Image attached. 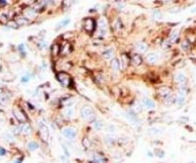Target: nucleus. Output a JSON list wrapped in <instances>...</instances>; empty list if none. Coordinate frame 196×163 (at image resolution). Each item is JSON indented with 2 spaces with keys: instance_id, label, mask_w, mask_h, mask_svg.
<instances>
[{
  "instance_id": "obj_33",
  "label": "nucleus",
  "mask_w": 196,
  "mask_h": 163,
  "mask_svg": "<svg viewBox=\"0 0 196 163\" xmlns=\"http://www.w3.org/2000/svg\"><path fill=\"white\" fill-rule=\"evenodd\" d=\"M153 17H154V19H162V13H160L159 11H154Z\"/></svg>"
},
{
  "instance_id": "obj_1",
  "label": "nucleus",
  "mask_w": 196,
  "mask_h": 163,
  "mask_svg": "<svg viewBox=\"0 0 196 163\" xmlns=\"http://www.w3.org/2000/svg\"><path fill=\"white\" fill-rule=\"evenodd\" d=\"M82 116L86 120H91L92 118H94V112L93 109L89 106H83L82 108Z\"/></svg>"
},
{
  "instance_id": "obj_15",
  "label": "nucleus",
  "mask_w": 196,
  "mask_h": 163,
  "mask_svg": "<svg viewBox=\"0 0 196 163\" xmlns=\"http://www.w3.org/2000/svg\"><path fill=\"white\" fill-rule=\"evenodd\" d=\"M175 80H176L177 83L182 85V84H184V83L186 82V77H185L184 74H181V73H178V74H177V75L175 76Z\"/></svg>"
},
{
  "instance_id": "obj_3",
  "label": "nucleus",
  "mask_w": 196,
  "mask_h": 163,
  "mask_svg": "<svg viewBox=\"0 0 196 163\" xmlns=\"http://www.w3.org/2000/svg\"><path fill=\"white\" fill-rule=\"evenodd\" d=\"M62 135H63L64 138H66L67 139H73V138H76V132L72 128H65L62 130Z\"/></svg>"
},
{
  "instance_id": "obj_2",
  "label": "nucleus",
  "mask_w": 196,
  "mask_h": 163,
  "mask_svg": "<svg viewBox=\"0 0 196 163\" xmlns=\"http://www.w3.org/2000/svg\"><path fill=\"white\" fill-rule=\"evenodd\" d=\"M39 134H40V138H42L44 142H47L49 138V130L47 128V126L44 125L43 123H39Z\"/></svg>"
},
{
  "instance_id": "obj_39",
  "label": "nucleus",
  "mask_w": 196,
  "mask_h": 163,
  "mask_svg": "<svg viewBox=\"0 0 196 163\" xmlns=\"http://www.w3.org/2000/svg\"><path fill=\"white\" fill-rule=\"evenodd\" d=\"M6 154V150H5V148H3V147H1L0 146V155L1 156H3V155H5Z\"/></svg>"
},
{
  "instance_id": "obj_11",
  "label": "nucleus",
  "mask_w": 196,
  "mask_h": 163,
  "mask_svg": "<svg viewBox=\"0 0 196 163\" xmlns=\"http://www.w3.org/2000/svg\"><path fill=\"white\" fill-rule=\"evenodd\" d=\"M64 115L67 118H73L76 115V111L73 107H67V109H65V111H64Z\"/></svg>"
},
{
  "instance_id": "obj_18",
  "label": "nucleus",
  "mask_w": 196,
  "mask_h": 163,
  "mask_svg": "<svg viewBox=\"0 0 196 163\" xmlns=\"http://www.w3.org/2000/svg\"><path fill=\"white\" fill-rule=\"evenodd\" d=\"M17 25L19 26H24V25H27V24H29L30 23V20H28L27 18L25 17H19L18 19H17Z\"/></svg>"
},
{
  "instance_id": "obj_8",
  "label": "nucleus",
  "mask_w": 196,
  "mask_h": 163,
  "mask_svg": "<svg viewBox=\"0 0 196 163\" xmlns=\"http://www.w3.org/2000/svg\"><path fill=\"white\" fill-rule=\"evenodd\" d=\"M140 104H141L143 107L147 108V109H153V108H155V103H154V101L151 100L150 98H147V97L142 98Z\"/></svg>"
},
{
  "instance_id": "obj_34",
  "label": "nucleus",
  "mask_w": 196,
  "mask_h": 163,
  "mask_svg": "<svg viewBox=\"0 0 196 163\" xmlns=\"http://www.w3.org/2000/svg\"><path fill=\"white\" fill-rule=\"evenodd\" d=\"M133 109H134V111L135 112H141V110H142V105L138 103V104H135L134 107H133Z\"/></svg>"
},
{
  "instance_id": "obj_25",
  "label": "nucleus",
  "mask_w": 196,
  "mask_h": 163,
  "mask_svg": "<svg viewBox=\"0 0 196 163\" xmlns=\"http://www.w3.org/2000/svg\"><path fill=\"white\" fill-rule=\"evenodd\" d=\"M178 36H179V31H175L173 33L171 34V41L172 42H175L176 40H177V38H178Z\"/></svg>"
},
{
  "instance_id": "obj_40",
  "label": "nucleus",
  "mask_w": 196,
  "mask_h": 163,
  "mask_svg": "<svg viewBox=\"0 0 196 163\" xmlns=\"http://www.w3.org/2000/svg\"><path fill=\"white\" fill-rule=\"evenodd\" d=\"M156 154H157V156L158 157H163L164 156V152H163V151H159V149L156 150Z\"/></svg>"
},
{
  "instance_id": "obj_35",
  "label": "nucleus",
  "mask_w": 196,
  "mask_h": 163,
  "mask_svg": "<svg viewBox=\"0 0 196 163\" xmlns=\"http://www.w3.org/2000/svg\"><path fill=\"white\" fill-rule=\"evenodd\" d=\"M70 47H71L70 44H66V45L64 46V48L62 49V54H67V53H69Z\"/></svg>"
},
{
  "instance_id": "obj_37",
  "label": "nucleus",
  "mask_w": 196,
  "mask_h": 163,
  "mask_svg": "<svg viewBox=\"0 0 196 163\" xmlns=\"http://www.w3.org/2000/svg\"><path fill=\"white\" fill-rule=\"evenodd\" d=\"M94 159L97 161L98 163H104L105 162V159L104 158H102V157H99V156H95Z\"/></svg>"
},
{
  "instance_id": "obj_5",
  "label": "nucleus",
  "mask_w": 196,
  "mask_h": 163,
  "mask_svg": "<svg viewBox=\"0 0 196 163\" xmlns=\"http://www.w3.org/2000/svg\"><path fill=\"white\" fill-rule=\"evenodd\" d=\"M58 81H60L64 86H69L70 82H71V78L70 76L67 74V73H64V72H61L57 75Z\"/></svg>"
},
{
  "instance_id": "obj_24",
  "label": "nucleus",
  "mask_w": 196,
  "mask_h": 163,
  "mask_svg": "<svg viewBox=\"0 0 196 163\" xmlns=\"http://www.w3.org/2000/svg\"><path fill=\"white\" fill-rule=\"evenodd\" d=\"M51 53L53 54V56H57L58 53H59V46L58 44H54L51 48Z\"/></svg>"
},
{
  "instance_id": "obj_27",
  "label": "nucleus",
  "mask_w": 196,
  "mask_h": 163,
  "mask_svg": "<svg viewBox=\"0 0 196 163\" xmlns=\"http://www.w3.org/2000/svg\"><path fill=\"white\" fill-rule=\"evenodd\" d=\"M121 59H122V64H124V65H125V67H126L127 64L129 63V58H128L126 54H123L122 57H121Z\"/></svg>"
},
{
  "instance_id": "obj_13",
  "label": "nucleus",
  "mask_w": 196,
  "mask_h": 163,
  "mask_svg": "<svg viewBox=\"0 0 196 163\" xmlns=\"http://www.w3.org/2000/svg\"><path fill=\"white\" fill-rule=\"evenodd\" d=\"M98 27L101 29L102 31H106L108 27V22L105 18H100L98 20Z\"/></svg>"
},
{
  "instance_id": "obj_26",
  "label": "nucleus",
  "mask_w": 196,
  "mask_h": 163,
  "mask_svg": "<svg viewBox=\"0 0 196 163\" xmlns=\"http://www.w3.org/2000/svg\"><path fill=\"white\" fill-rule=\"evenodd\" d=\"M94 128H95V130H98V131H100L102 128H103V122H102V121H100V120H98V121H95Z\"/></svg>"
},
{
  "instance_id": "obj_14",
  "label": "nucleus",
  "mask_w": 196,
  "mask_h": 163,
  "mask_svg": "<svg viewBox=\"0 0 196 163\" xmlns=\"http://www.w3.org/2000/svg\"><path fill=\"white\" fill-rule=\"evenodd\" d=\"M111 67H112V69L114 71L115 73H118L119 72V70H120L121 66H120V63H119V60L118 59H113L112 60V62H111Z\"/></svg>"
},
{
  "instance_id": "obj_31",
  "label": "nucleus",
  "mask_w": 196,
  "mask_h": 163,
  "mask_svg": "<svg viewBox=\"0 0 196 163\" xmlns=\"http://www.w3.org/2000/svg\"><path fill=\"white\" fill-rule=\"evenodd\" d=\"M38 46H39V48L40 49H45L46 47H47V41L46 40H41L39 43H38Z\"/></svg>"
},
{
  "instance_id": "obj_28",
  "label": "nucleus",
  "mask_w": 196,
  "mask_h": 163,
  "mask_svg": "<svg viewBox=\"0 0 196 163\" xmlns=\"http://www.w3.org/2000/svg\"><path fill=\"white\" fill-rule=\"evenodd\" d=\"M185 101V98L184 96H181V95H177V99H176V102H177L178 105H182Z\"/></svg>"
},
{
  "instance_id": "obj_36",
  "label": "nucleus",
  "mask_w": 196,
  "mask_h": 163,
  "mask_svg": "<svg viewBox=\"0 0 196 163\" xmlns=\"http://www.w3.org/2000/svg\"><path fill=\"white\" fill-rule=\"evenodd\" d=\"M107 131H108V132L114 133L115 131H116V128H115V126H114V125H109V126L107 127Z\"/></svg>"
},
{
  "instance_id": "obj_29",
  "label": "nucleus",
  "mask_w": 196,
  "mask_h": 163,
  "mask_svg": "<svg viewBox=\"0 0 196 163\" xmlns=\"http://www.w3.org/2000/svg\"><path fill=\"white\" fill-rule=\"evenodd\" d=\"M148 133L150 134V135H154V136H156V135H160L161 133H162V131H160V130H158V129H155V128H153V129H150V130H148Z\"/></svg>"
},
{
  "instance_id": "obj_42",
  "label": "nucleus",
  "mask_w": 196,
  "mask_h": 163,
  "mask_svg": "<svg viewBox=\"0 0 196 163\" xmlns=\"http://www.w3.org/2000/svg\"><path fill=\"white\" fill-rule=\"evenodd\" d=\"M17 163H21V162H20V161H19V162H17Z\"/></svg>"
},
{
  "instance_id": "obj_38",
  "label": "nucleus",
  "mask_w": 196,
  "mask_h": 163,
  "mask_svg": "<svg viewBox=\"0 0 196 163\" xmlns=\"http://www.w3.org/2000/svg\"><path fill=\"white\" fill-rule=\"evenodd\" d=\"M9 27H12V28H14V29H17V28H18L16 22H11V23H9Z\"/></svg>"
},
{
  "instance_id": "obj_19",
  "label": "nucleus",
  "mask_w": 196,
  "mask_h": 163,
  "mask_svg": "<svg viewBox=\"0 0 196 163\" xmlns=\"http://www.w3.org/2000/svg\"><path fill=\"white\" fill-rule=\"evenodd\" d=\"M114 56V50L113 49H108V50H106L104 53H103V57L105 58V59H111L112 57Z\"/></svg>"
},
{
  "instance_id": "obj_12",
  "label": "nucleus",
  "mask_w": 196,
  "mask_h": 163,
  "mask_svg": "<svg viewBox=\"0 0 196 163\" xmlns=\"http://www.w3.org/2000/svg\"><path fill=\"white\" fill-rule=\"evenodd\" d=\"M147 48H148V46H147V44L144 43V42H138V43H136L135 45V49L140 52V53H143V52H145L147 50Z\"/></svg>"
},
{
  "instance_id": "obj_4",
  "label": "nucleus",
  "mask_w": 196,
  "mask_h": 163,
  "mask_svg": "<svg viewBox=\"0 0 196 163\" xmlns=\"http://www.w3.org/2000/svg\"><path fill=\"white\" fill-rule=\"evenodd\" d=\"M13 114H14V116L16 117V119L18 120V121H20V122H24V123H25V121H27V116H25V113L23 112L22 109H20V108H14Z\"/></svg>"
},
{
  "instance_id": "obj_21",
  "label": "nucleus",
  "mask_w": 196,
  "mask_h": 163,
  "mask_svg": "<svg viewBox=\"0 0 196 163\" xmlns=\"http://www.w3.org/2000/svg\"><path fill=\"white\" fill-rule=\"evenodd\" d=\"M38 147H39V145H38V144L35 143V142H31L30 144H28V148H29L30 150H35V149H37Z\"/></svg>"
},
{
  "instance_id": "obj_16",
  "label": "nucleus",
  "mask_w": 196,
  "mask_h": 163,
  "mask_svg": "<svg viewBox=\"0 0 196 163\" xmlns=\"http://www.w3.org/2000/svg\"><path fill=\"white\" fill-rule=\"evenodd\" d=\"M132 63H133L134 66H139L141 63H142V58L140 57V55L138 54H135L133 55L132 58Z\"/></svg>"
},
{
  "instance_id": "obj_30",
  "label": "nucleus",
  "mask_w": 196,
  "mask_h": 163,
  "mask_svg": "<svg viewBox=\"0 0 196 163\" xmlns=\"http://www.w3.org/2000/svg\"><path fill=\"white\" fill-rule=\"evenodd\" d=\"M82 144H83V146H84V147L88 148L89 146H90V141H89V138H83V139H82Z\"/></svg>"
},
{
  "instance_id": "obj_6",
  "label": "nucleus",
  "mask_w": 196,
  "mask_h": 163,
  "mask_svg": "<svg viewBox=\"0 0 196 163\" xmlns=\"http://www.w3.org/2000/svg\"><path fill=\"white\" fill-rule=\"evenodd\" d=\"M83 28L85 29V31H94V28H95V23L94 21L90 18H87V19L84 20L83 22Z\"/></svg>"
},
{
  "instance_id": "obj_20",
  "label": "nucleus",
  "mask_w": 196,
  "mask_h": 163,
  "mask_svg": "<svg viewBox=\"0 0 196 163\" xmlns=\"http://www.w3.org/2000/svg\"><path fill=\"white\" fill-rule=\"evenodd\" d=\"M160 94L162 95V96H168L169 94H171V90L169 89L168 88H160Z\"/></svg>"
},
{
  "instance_id": "obj_22",
  "label": "nucleus",
  "mask_w": 196,
  "mask_h": 163,
  "mask_svg": "<svg viewBox=\"0 0 196 163\" xmlns=\"http://www.w3.org/2000/svg\"><path fill=\"white\" fill-rule=\"evenodd\" d=\"M190 42L187 40V39H185V40H184L182 42H181V48L184 49V50L185 51H187V50H189L190 49Z\"/></svg>"
},
{
  "instance_id": "obj_23",
  "label": "nucleus",
  "mask_w": 196,
  "mask_h": 163,
  "mask_svg": "<svg viewBox=\"0 0 196 163\" xmlns=\"http://www.w3.org/2000/svg\"><path fill=\"white\" fill-rule=\"evenodd\" d=\"M69 23H70V19H69V18H68V19L63 20V21H61V22L58 24L57 29H62V28H64V27H66V26L68 25Z\"/></svg>"
},
{
  "instance_id": "obj_41",
  "label": "nucleus",
  "mask_w": 196,
  "mask_h": 163,
  "mask_svg": "<svg viewBox=\"0 0 196 163\" xmlns=\"http://www.w3.org/2000/svg\"><path fill=\"white\" fill-rule=\"evenodd\" d=\"M3 92V90H2V88H0V94Z\"/></svg>"
},
{
  "instance_id": "obj_32",
  "label": "nucleus",
  "mask_w": 196,
  "mask_h": 163,
  "mask_svg": "<svg viewBox=\"0 0 196 163\" xmlns=\"http://www.w3.org/2000/svg\"><path fill=\"white\" fill-rule=\"evenodd\" d=\"M0 23L1 24H7L8 23V18L6 15H1L0 16Z\"/></svg>"
},
{
  "instance_id": "obj_10",
  "label": "nucleus",
  "mask_w": 196,
  "mask_h": 163,
  "mask_svg": "<svg viewBox=\"0 0 196 163\" xmlns=\"http://www.w3.org/2000/svg\"><path fill=\"white\" fill-rule=\"evenodd\" d=\"M24 15H25V18L27 19H33L35 18L36 16V12L34 11V9H32V8H27L25 11H24Z\"/></svg>"
},
{
  "instance_id": "obj_7",
  "label": "nucleus",
  "mask_w": 196,
  "mask_h": 163,
  "mask_svg": "<svg viewBox=\"0 0 196 163\" xmlns=\"http://www.w3.org/2000/svg\"><path fill=\"white\" fill-rule=\"evenodd\" d=\"M146 61H147L148 64L153 65V64H155V63H157L159 61V55L156 52H151V53H149V54L147 55Z\"/></svg>"
},
{
  "instance_id": "obj_17",
  "label": "nucleus",
  "mask_w": 196,
  "mask_h": 163,
  "mask_svg": "<svg viewBox=\"0 0 196 163\" xmlns=\"http://www.w3.org/2000/svg\"><path fill=\"white\" fill-rule=\"evenodd\" d=\"M3 138L7 141V142H10V143H12L15 141V137H14V135L13 134H10V133H4L3 134Z\"/></svg>"
},
{
  "instance_id": "obj_9",
  "label": "nucleus",
  "mask_w": 196,
  "mask_h": 163,
  "mask_svg": "<svg viewBox=\"0 0 196 163\" xmlns=\"http://www.w3.org/2000/svg\"><path fill=\"white\" fill-rule=\"evenodd\" d=\"M19 132L24 134V135H29V134H31V132H32V128H31L30 124L23 123V124L19 127Z\"/></svg>"
}]
</instances>
